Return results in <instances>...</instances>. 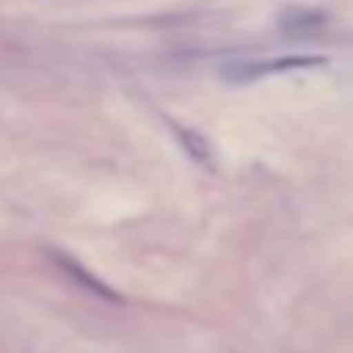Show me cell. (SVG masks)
<instances>
[{"instance_id": "obj_1", "label": "cell", "mask_w": 353, "mask_h": 353, "mask_svg": "<svg viewBox=\"0 0 353 353\" xmlns=\"http://www.w3.org/2000/svg\"><path fill=\"white\" fill-rule=\"evenodd\" d=\"M319 66H325V57H313V54L263 57V60H247V63H232V66H225V79L256 81V79H272V75L303 72V69H319Z\"/></svg>"}, {"instance_id": "obj_2", "label": "cell", "mask_w": 353, "mask_h": 353, "mask_svg": "<svg viewBox=\"0 0 353 353\" xmlns=\"http://www.w3.org/2000/svg\"><path fill=\"white\" fill-rule=\"evenodd\" d=\"M54 263L63 269V275H66V279L72 281V285L85 288V291L91 294V297L110 300V303H119V300H122L119 294L113 291V288H110V285H103V281H100L97 275H94V272H88V269L81 266L79 260H72V256H66V254H60V250H57V254H54Z\"/></svg>"}, {"instance_id": "obj_3", "label": "cell", "mask_w": 353, "mask_h": 353, "mask_svg": "<svg viewBox=\"0 0 353 353\" xmlns=\"http://www.w3.org/2000/svg\"><path fill=\"white\" fill-rule=\"evenodd\" d=\"M175 134L181 138V144L188 147V154H191V160L194 163H203V166H213V150H210V144L200 134H194V132H188V128H181V125H175Z\"/></svg>"}]
</instances>
